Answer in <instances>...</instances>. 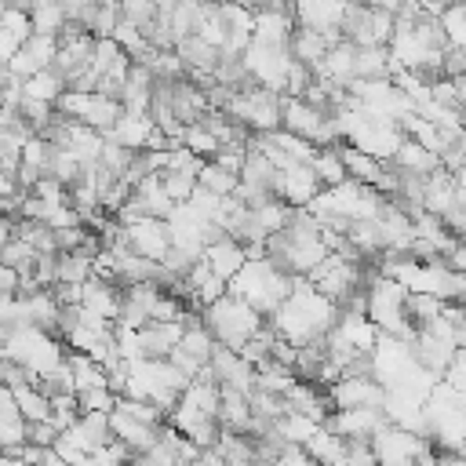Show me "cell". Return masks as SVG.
<instances>
[{
    "instance_id": "obj_1",
    "label": "cell",
    "mask_w": 466,
    "mask_h": 466,
    "mask_svg": "<svg viewBox=\"0 0 466 466\" xmlns=\"http://www.w3.org/2000/svg\"><path fill=\"white\" fill-rule=\"evenodd\" d=\"M339 313H342V306L331 295H324L309 277H295L291 295L269 313V324L280 339L306 346V342H320L335 328Z\"/></svg>"
},
{
    "instance_id": "obj_2",
    "label": "cell",
    "mask_w": 466,
    "mask_h": 466,
    "mask_svg": "<svg viewBox=\"0 0 466 466\" xmlns=\"http://www.w3.org/2000/svg\"><path fill=\"white\" fill-rule=\"evenodd\" d=\"M0 339H4V357L18 360L33 375H47L58 364H66V357H69L66 339L58 331H51V328H40V324L0 328Z\"/></svg>"
},
{
    "instance_id": "obj_3",
    "label": "cell",
    "mask_w": 466,
    "mask_h": 466,
    "mask_svg": "<svg viewBox=\"0 0 466 466\" xmlns=\"http://www.w3.org/2000/svg\"><path fill=\"white\" fill-rule=\"evenodd\" d=\"M291 288H295V273L284 269L273 255L248 258L244 269L229 280V291L240 295V299H248V302H251L255 309H262L266 317L291 295Z\"/></svg>"
},
{
    "instance_id": "obj_4",
    "label": "cell",
    "mask_w": 466,
    "mask_h": 466,
    "mask_svg": "<svg viewBox=\"0 0 466 466\" xmlns=\"http://www.w3.org/2000/svg\"><path fill=\"white\" fill-rule=\"evenodd\" d=\"M306 208L317 218H350V222H357V218L382 215L386 193L375 189V186H368V182H360V178H346L339 186H324Z\"/></svg>"
},
{
    "instance_id": "obj_5",
    "label": "cell",
    "mask_w": 466,
    "mask_h": 466,
    "mask_svg": "<svg viewBox=\"0 0 466 466\" xmlns=\"http://www.w3.org/2000/svg\"><path fill=\"white\" fill-rule=\"evenodd\" d=\"M262 317H266L262 309H255L248 299H240V295H233V291H226L222 299H215V302L204 309V324L211 328V335H215L222 346H233V350H240L248 339H255V335L266 328Z\"/></svg>"
},
{
    "instance_id": "obj_6",
    "label": "cell",
    "mask_w": 466,
    "mask_h": 466,
    "mask_svg": "<svg viewBox=\"0 0 466 466\" xmlns=\"http://www.w3.org/2000/svg\"><path fill=\"white\" fill-rule=\"evenodd\" d=\"M368 317L379 324V331H390V335H404V339H415V324H411V313H408V288L390 277V273H379L368 288Z\"/></svg>"
},
{
    "instance_id": "obj_7",
    "label": "cell",
    "mask_w": 466,
    "mask_h": 466,
    "mask_svg": "<svg viewBox=\"0 0 466 466\" xmlns=\"http://www.w3.org/2000/svg\"><path fill=\"white\" fill-rule=\"evenodd\" d=\"M226 113L237 116L248 131L266 135V131L280 127V120H284V95L251 80V84H244V87L226 102Z\"/></svg>"
},
{
    "instance_id": "obj_8",
    "label": "cell",
    "mask_w": 466,
    "mask_h": 466,
    "mask_svg": "<svg viewBox=\"0 0 466 466\" xmlns=\"http://www.w3.org/2000/svg\"><path fill=\"white\" fill-rule=\"evenodd\" d=\"M371 448H375V459L379 462H433L437 459V441L430 433H419V430H408V426H397V422H386L375 437H371Z\"/></svg>"
},
{
    "instance_id": "obj_9",
    "label": "cell",
    "mask_w": 466,
    "mask_h": 466,
    "mask_svg": "<svg viewBox=\"0 0 466 466\" xmlns=\"http://www.w3.org/2000/svg\"><path fill=\"white\" fill-rule=\"evenodd\" d=\"M244 66H248V76L262 87H273V91H288V73L295 66V55L291 47L284 44H262V40H251L248 51H244Z\"/></svg>"
},
{
    "instance_id": "obj_10",
    "label": "cell",
    "mask_w": 466,
    "mask_h": 466,
    "mask_svg": "<svg viewBox=\"0 0 466 466\" xmlns=\"http://www.w3.org/2000/svg\"><path fill=\"white\" fill-rule=\"evenodd\" d=\"M393 29H397V11L350 0L346 18H342V36L346 40H353V44H390Z\"/></svg>"
},
{
    "instance_id": "obj_11",
    "label": "cell",
    "mask_w": 466,
    "mask_h": 466,
    "mask_svg": "<svg viewBox=\"0 0 466 466\" xmlns=\"http://www.w3.org/2000/svg\"><path fill=\"white\" fill-rule=\"evenodd\" d=\"M58 109L73 120H84L98 131H109L120 113H124V102L113 98V95H102V91H76V87H66V95L58 98Z\"/></svg>"
},
{
    "instance_id": "obj_12",
    "label": "cell",
    "mask_w": 466,
    "mask_h": 466,
    "mask_svg": "<svg viewBox=\"0 0 466 466\" xmlns=\"http://www.w3.org/2000/svg\"><path fill=\"white\" fill-rule=\"evenodd\" d=\"M328 390L331 408H382L386 386L371 371H342Z\"/></svg>"
},
{
    "instance_id": "obj_13",
    "label": "cell",
    "mask_w": 466,
    "mask_h": 466,
    "mask_svg": "<svg viewBox=\"0 0 466 466\" xmlns=\"http://www.w3.org/2000/svg\"><path fill=\"white\" fill-rule=\"evenodd\" d=\"M320 189H324L320 175L313 171V164H302V160L280 167V171H277V182H273V193H277L280 200H288L291 208H306Z\"/></svg>"
},
{
    "instance_id": "obj_14",
    "label": "cell",
    "mask_w": 466,
    "mask_h": 466,
    "mask_svg": "<svg viewBox=\"0 0 466 466\" xmlns=\"http://www.w3.org/2000/svg\"><path fill=\"white\" fill-rule=\"evenodd\" d=\"M124 233H127V244L146 255V258H164L171 251V229H167V218H157V215H142V218H131L124 222Z\"/></svg>"
},
{
    "instance_id": "obj_15",
    "label": "cell",
    "mask_w": 466,
    "mask_h": 466,
    "mask_svg": "<svg viewBox=\"0 0 466 466\" xmlns=\"http://www.w3.org/2000/svg\"><path fill=\"white\" fill-rule=\"evenodd\" d=\"M324 422L350 441H371L390 422V415H386V408H331V415Z\"/></svg>"
},
{
    "instance_id": "obj_16",
    "label": "cell",
    "mask_w": 466,
    "mask_h": 466,
    "mask_svg": "<svg viewBox=\"0 0 466 466\" xmlns=\"http://www.w3.org/2000/svg\"><path fill=\"white\" fill-rule=\"evenodd\" d=\"M58 47H62L58 36H51V33H33V36L15 51V58H7L4 66L15 69V73L25 80V76H33V73H40V69H51L55 58H58Z\"/></svg>"
},
{
    "instance_id": "obj_17",
    "label": "cell",
    "mask_w": 466,
    "mask_h": 466,
    "mask_svg": "<svg viewBox=\"0 0 466 466\" xmlns=\"http://www.w3.org/2000/svg\"><path fill=\"white\" fill-rule=\"evenodd\" d=\"M350 0H295V22L328 33L331 40H342V18Z\"/></svg>"
},
{
    "instance_id": "obj_18",
    "label": "cell",
    "mask_w": 466,
    "mask_h": 466,
    "mask_svg": "<svg viewBox=\"0 0 466 466\" xmlns=\"http://www.w3.org/2000/svg\"><path fill=\"white\" fill-rule=\"evenodd\" d=\"M109 422H113V437L116 441H124L127 448H131V455L138 459V455H146L157 441H160V430H164V422H146V419H135L131 411H124V408H113L109 411Z\"/></svg>"
},
{
    "instance_id": "obj_19",
    "label": "cell",
    "mask_w": 466,
    "mask_h": 466,
    "mask_svg": "<svg viewBox=\"0 0 466 466\" xmlns=\"http://www.w3.org/2000/svg\"><path fill=\"white\" fill-rule=\"evenodd\" d=\"M211 371H215V379L222 382V386H233V390H244V393H251L255 390V364L240 353V350H233V346H215V353H211Z\"/></svg>"
},
{
    "instance_id": "obj_20",
    "label": "cell",
    "mask_w": 466,
    "mask_h": 466,
    "mask_svg": "<svg viewBox=\"0 0 466 466\" xmlns=\"http://www.w3.org/2000/svg\"><path fill=\"white\" fill-rule=\"evenodd\" d=\"M178 55H182V62H186V69H189L193 80L215 76V69H218V62H222V47L211 44V40H204L200 33L182 36V40H178Z\"/></svg>"
},
{
    "instance_id": "obj_21",
    "label": "cell",
    "mask_w": 466,
    "mask_h": 466,
    "mask_svg": "<svg viewBox=\"0 0 466 466\" xmlns=\"http://www.w3.org/2000/svg\"><path fill=\"white\" fill-rule=\"evenodd\" d=\"M204 258L211 262V269H215L218 277L233 280V277L244 269V262H248V244H244L240 237H233V233H218L215 240H208Z\"/></svg>"
},
{
    "instance_id": "obj_22",
    "label": "cell",
    "mask_w": 466,
    "mask_h": 466,
    "mask_svg": "<svg viewBox=\"0 0 466 466\" xmlns=\"http://www.w3.org/2000/svg\"><path fill=\"white\" fill-rule=\"evenodd\" d=\"M153 131H157V120H153V113H149V109H146V113H138V109H124V113H120V120H116L106 135H109V138H116L120 146H127V149L142 153V149H149Z\"/></svg>"
},
{
    "instance_id": "obj_23",
    "label": "cell",
    "mask_w": 466,
    "mask_h": 466,
    "mask_svg": "<svg viewBox=\"0 0 466 466\" xmlns=\"http://www.w3.org/2000/svg\"><path fill=\"white\" fill-rule=\"evenodd\" d=\"M33 15L25 7H11L4 4V18H0V58H15V51L33 36Z\"/></svg>"
},
{
    "instance_id": "obj_24",
    "label": "cell",
    "mask_w": 466,
    "mask_h": 466,
    "mask_svg": "<svg viewBox=\"0 0 466 466\" xmlns=\"http://www.w3.org/2000/svg\"><path fill=\"white\" fill-rule=\"evenodd\" d=\"M91 277H95V255L87 248L58 251V258H55V284H87Z\"/></svg>"
},
{
    "instance_id": "obj_25",
    "label": "cell",
    "mask_w": 466,
    "mask_h": 466,
    "mask_svg": "<svg viewBox=\"0 0 466 466\" xmlns=\"http://www.w3.org/2000/svg\"><path fill=\"white\" fill-rule=\"evenodd\" d=\"M335 40L328 36V33H320V29H309V25H295V33H291V55L299 58V62H306L309 69H317L320 62H324V55H328V47H331Z\"/></svg>"
},
{
    "instance_id": "obj_26",
    "label": "cell",
    "mask_w": 466,
    "mask_h": 466,
    "mask_svg": "<svg viewBox=\"0 0 466 466\" xmlns=\"http://www.w3.org/2000/svg\"><path fill=\"white\" fill-rule=\"evenodd\" d=\"M390 164L400 167V171H415V175H430V171L444 167V164H441V153H433L430 146H422V142L411 138V135H404V142H400V149H397V157H393Z\"/></svg>"
},
{
    "instance_id": "obj_27",
    "label": "cell",
    "mask_w": 466,
    "mask_h": 466,
    "mask_svg": "<svg viewBox=\"0 0 466 466\" xmlns=\"http://www.w3.org/2000/svg\"><path fill=\"white\" fill-rule=\"evenodd\" d=\"M66 76L51 66V69H40V73H33V76H25V84H22V91H25V98H40V102H55L58 106V98L66 95Z\"/></svg>"
},
{
    "instance_id": "obj_28",
    "label": "cell",
    "mask_w": 466,
    "mask_h": 466,
    "mask_svg": "<svg viewBox=\"0 0 466 466\" xmlns=\"http://www.w3.org/2000/svg\"><path fill=\"white\" fill-rule=\"evenodd\" d=\"M313 171L320 175V182H324V186H339V182H346V178H350V167H346V160H342V149H339V146H320V149H317V157H313Z\"/></svg>"
},
{
    "instance_id": "obj_29",
    "label": "cell",
    "mask_w": 466,
    "mask_h": 466,
    "mask_svg": "<svg viewBox=\"0 0 466 466\" xmlns=\"http://www.w3.org/2000/svg\"><path fill=\"white\" fill-rule=\"evenodd\" d=\"M200 186H208V189L229 197V193L240 189V171H233V167H226V164H218V160L211 157V160H204V167H200Z\"/></svg>"
},
{
    "instance_id": "obj_30",
    "label": "cell",
    "mask_w": 466,
    "mask_h": 466,
    "mask_svg": "<svg viewBox=\"0 0 466 466\" xmlns=\"http://www.w3.org/2000/svg\"><path fill=\"white\" fill-rule=\"evenodd\" d=\"M317 426H320L317 419H309L306 411H295V408H288L280 419H273L277 437H284V441H299V444H306V441H309V433H313Z\"/></svg>"
},
{
    "instance_id": "obj_31",
    "label": "cell",
    "mask_w": 466,
    "mask_h": 466,
    "mask_svg": "<svg viewBox=\"0 0 466 466\" xmlns=\"http://www.w3.org/2000/svg\"><path fill=\"white\" fill-rule=\"evenodd\" d=\"M29 15H33V29H36V33H51V36H58V33L69 25V15H66L62 0H51V4H36Z\"/></svg>"
},
{
    "instance_id": "obj_32",
    "label": "cell",
    "mask_w": 466,
    "mask_h": 466,
    "mask_svg": "<svg viewBox=\"0 0 466 466\" xmlns=\"http://www.w3.org/2000/svg\"><path fill=\"white\" fill-rule=\"evenodd\" d=\"M441 25H444V36H448V47L466 51V0H451L441 11Z\"/></svg>"
},
{
    "instance_id": "obj_33",
    "label": "cell",
    "mask_w": 466,
    "mask_h": 466,
    "mask_svg": "<svg viewBox=\"0 0 466 466\" xmlns=\"http://www.w3.org/2000/svg\"><path fill=\"white\" fill-rule=\"evenodd\" d=\"M182 142L193 149V153H200L204 160H211L215 153H218V146H222V138L204 124V120H193V124H186V135H182Z\"/></svg>"
},
{
    "instance_id": "obj_34",
    "label": "cell",
    "mask_w": 466,
    "mask_h": 466,
    "mask_svg": "<svg viewBox=\"0 0 466 466\" xmlns=\"http://www.w3.org/2000/svg\"><path fill=\"white\" fill-rule=\"evenodd\" d=\"M80 411H113L120 393L113 386H91V390H80Z\"/></svg>"
},
{
    "instance_id": "obj_35",
    "label": "cell",
    "mask_w": 466,
    "mask_h": 466,
    "mask_svg": "<svg viewBox=\"0 0 466 466\" xmlns=\"http://www.w3.org/2000/svg\"><path fill=\"white\" fill-rule=\"evenodd\" d=\"M160 178H164V186H167V193L175 197V200H189L193 197V189L200 186V175H193V171H160Z\"/></svg>"
},
{
    "instance_id": "obj_36",
    "label": "cell",
    "mask_w": 466,
    "mask_h": 466,
    "mask_svg": "<svg viewBox=\"0 0 466 466\" xmlns=\"http://www.w3.org/2000/svg\"><path fill=\"white\" fill-rule=\"evenodd\" d=\"M441 379H448V382H451V386H455V390L466 397V346L455 353V360L448 364V371H444Z\"/></svg>"
},
{
    "instance_id": "obj_37",
    "label": "cell",
    "mask_w": 466,
    "mask_h": 466,
    "mask_svg": "<svg viewBox=\"0 0 466 466\" xmlns=\"http://www.w3.org/2000/svg\"><path fill=\"white\" fill-rule=\"evenodd\" d=\"M444 76H466V51L462 47L444 51Z\"/></svg>"
},
{
    "instance_id": "obj_38",
    "label": "cell",
    "mask_w": 466,
    "mask_h": 466,
    "mask_svg": "<svg viewBox=\"0 0 466 466\" xmlns=\"http://www.w3.org/2000/svg\"><path fill=\"white\" fill-rule=\"evenodd\" d=\"M441 218H444V226H448L455 237H466V200L455 204V208H451L448 215H441Z\"/></svg>"
},
{
    "instance_id": "obj_39",
    "label": "cell",
    "mask_w": 466,
    "mask_h": 466,
    "mask_svg": "<svg viewBox=\"0 0 466 466\" xmlns=\"http://www.w3.org/2000/svg\"><path fill=\"white\" fill-rule=\"evenodd\" d=\"M451 175H455V186H459V197L466 200V164H462V167H455Z\"/></svg>"
},
{
    "instance_id": "obj_40",
    "label": "cell",
    "mask_w": 466,
    "mask_h": 466,
    "mask_svg": "<svg viewBox=\"0 0 466 466\" xmlns=\"http://www.w3.org/2000/svg\"><path fill=\"white\" fill-rule=\"evenodd\" d=\"M360 4H371V7H386V11H400L404 0H360Z\"/></svg>"
},
{
    "instance_id": "obj_41",
    "label": "cell",
    "mask_w": 466,
    "mask_h": 466,
    "mask_svg": "<svg viewBox=\"0 0 466 466\" xmlns=\"http://www.w3.org/2000/svg\"><path fill=\"white\" fill-rule=\"evenodd\" d=\"M36 4H51V0H33V7H36Z\"/></svg>"
}]
</instances>
